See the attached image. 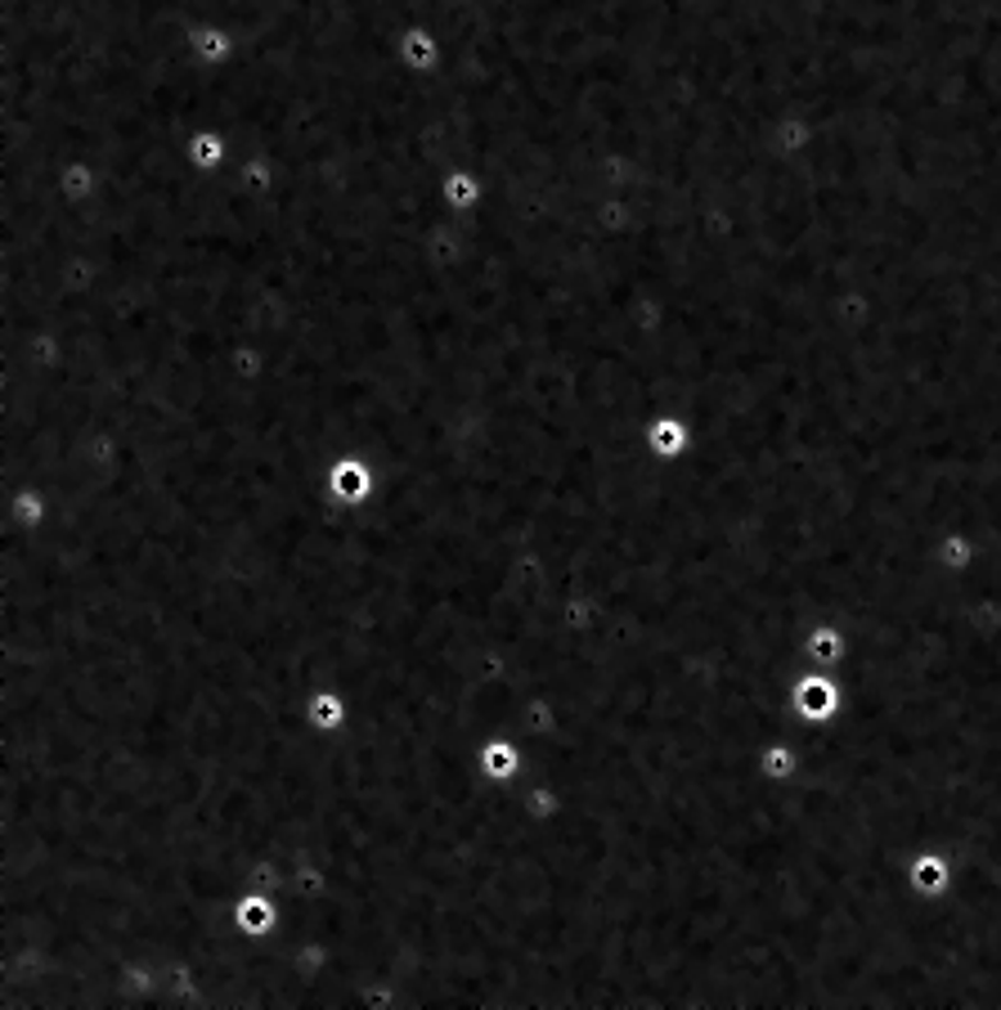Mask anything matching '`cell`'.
Instances as JSON below:
<instances>
[{"label":"cell","instance_id":"obj_3","mask_svg":"<svg viewBox=\"0 0 1001 1010\" xmlns=\"http://www.w3.org/2000/svg\"><path fill=\"white\" fill-rule=\"evenodd\" d=\"M234 921L243 934H270V925L279 921V898H270V893H256L248 889L239 903H234Z\"/></svg>","mask_w":1001,"mask_h":1010},{"label":"cell","instance_id":"obj_6","mask_svg":"<svg viewBox=\"0 0 1001 1010\" xmlns=\"http://www.w3.org/2000/svg\"><path fill=\"white\" fill-rule=\"evenodd\" d=\"M431 59H436L431 36H427L422 28H409V32H405V64H409L414 73H427V68H431Z\"/></svg>","mask_w":1001,"mask_h":1010},{"label":"cell","instance_id":"obj_1","mask_svg":"<svg viewBox=\"0 0 1001 1010\" xmlns=\"http://www.w3.org/2000/svg\"><path fill=\"white\" fill-rule=\"evenodd\" d=\"M306 723L323 737H338V733H346V723H351V701L338 688H315L306 696Z\"/></svg>","mask_w":1001,"mask_h":1010},{"label":"cell","instance_id":"obj_5","mask_svg":"<svg viewBox=\"0 0 1001 1010\" xmlns=\"http://www.w3.org/2000/svg\"><path fill=\"white\" fill-rule=\"evenodd\" d=\"M440 189H444V207L450 211H468L481 202V176H472V172H450Z\"/></svg>","mask_w":1001,"mask_h":1010},{"label":"cell","instance_id":"obj_2","mask_svg":"<svg viewBox=\"0 0 1001 1010\" xmlns=\"http://www.w3.org/2000/svg\"><path fill=\"white\" fill-rule=\"evenodd\" d=\"M521 768H526L521 742H513V737H490V742L481 746V772H485L494 786H513V781L521 777Z\"/></svg>","mask_w":1001,"mask_h":1010},{"label":"cell","instance_id":"obj_4","mask_svg":"<svg viewBox=\"0 0 1001 1010\" xmlns=\"http://www.w3.org/2000/svg\"><path fill=\"white\" fill-rule=\"evenodd\" d=\"M642 440H647V449H651L660 463H670V459H679L683 449H688V427H683L679 418H656V422L642 431Z\"/></svg>","mask_w":1001,"mask_h":1010}]
</instances>
